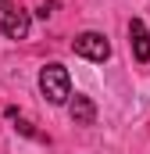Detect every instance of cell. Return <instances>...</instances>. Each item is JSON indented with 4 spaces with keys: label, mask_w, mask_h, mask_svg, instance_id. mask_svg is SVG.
<instances>
[{
    "label": "cell",
    "mask_w": 150,
    "mask_h": 154,
    "mask_svg": "<svg viewBox=\"0 0 150 154\" xmlns=\"http://www.w3.org/2000/svg\"><path fill=\"white\" fill-rule=\"evenodd\" d=\"M39 93H43L50 104H68V97H72V79H68V68H64V65H57V61L43 65V68H39Z\"/></svg>",
    "instance_id": "obj_1"
},
{
    "label": "cell",
    "mask_w": 150,
    "mask_h": 154,
    "mask_svg": "<svg viewBox=\"0 0 150 154\" xmlns=\"http://www.w3.org/2000/svg\"><path fill=\"white\" fill-rule=\"evenodd\" d=\"M72 50L79 57H86V61H97V65H104L111 57V43H107L104 32H79L72 39Z\"/></svg>",
    "instance_id": "obj_2"
},
{
    "label": "cell",
    "mask_w": 150,
    "mask_h": 154,
    "mask_svg": "<svg viewBox=\"0 0 150 154\" xmlns=\"http://www.w3.org/2000/svg\"><path fill=\"white\" fill-rule=\"evenodd\" d=\"M29 29H32L29 11H22V7H7V11H4V18H0V32H4L7 39H29Z\"/></svg>",
    "instance_id": "obj_3"
},
{
    "label": "cell",
    "mask_w": 150,
    "mask_h": 154,
    "mask_svg": "<svg viewBox=\"0 0 150 154\" xmlns=\"http://www.w3.org/2000/svg\"><path fill=\"white\" fill-rule=\"evenodd\" d=\"M129 47H132V57H136L140 65L150 61V32H147V25H143L140 18L129 22Z\"/></svg>",
    "instance_id": "obj_4"
},
{
    "label": "cell",
    "mask_w": 150,
    "mask_h": 154,
    "mask_svg": "<svg viewBox=\"0 0 150 154\" xmlns=\"http://www.w3.org/2000/svg\"><path fill=\"white\" fill-rule=\"evenodd\" d=\"M68 118L75 125H93L97 122V104L86 93H75V97H68Z\"/></svg>",
    "instance_id": "obj_5"
},
{
    "label": "cell",
    "mask_w": 150,
    "mask_h": 154,
    "mask_svg": "<svg viewBox=\"0 0 150 154\" xmlns=\"http://www.w3.org/2000/svg\"><path fill=\"white\" fill-rule=\"evenodd\" d=\"M54 7H57V0H46V4L39 7V18H50V14H54Z\"/></svg>",
    "instance_id": "obj_6"
},
{
    "label": "cell",
    "mask_w": 150,
    "mask_h": 154,
    "mask_svg": "<svg viewBox=\"0 0 150 154\" xmlns=\"http://www.w3.org/2000/svg\"><path fill=\"white\" fill-rule=\"evenodd\" d=\"M14 129H18V133H22V136H36V129H32V125H29V122H22V118H18V125H14Z\"/></svg>",
    "instance_id": "obj_7"
},
{
    "label": "cell",
    "mask_w": 150,
    "mask_h": 154,
    "mask_svg": "<svg viewBox=\"0 0 150 154\" xmlns=\"http://www.w3.org/2000/svg\"><path fill=\"white\" fill-rule=\"evenodd\" d=\"M7 7H11V0H0V11H7Z\"/></svg>",
    "instance_id": "obj_8"
}]
</instances>
